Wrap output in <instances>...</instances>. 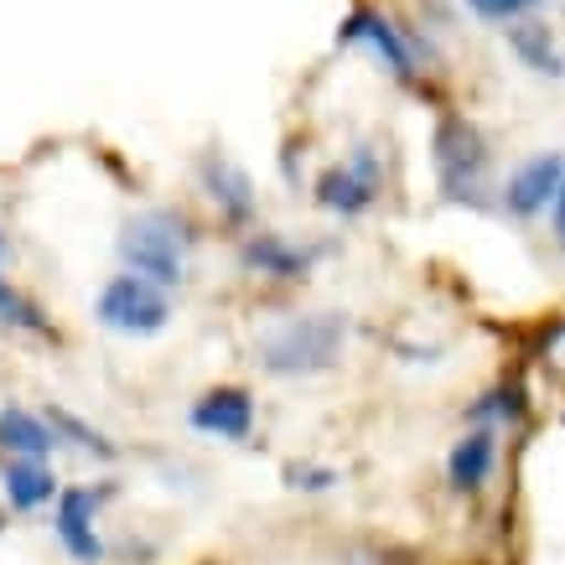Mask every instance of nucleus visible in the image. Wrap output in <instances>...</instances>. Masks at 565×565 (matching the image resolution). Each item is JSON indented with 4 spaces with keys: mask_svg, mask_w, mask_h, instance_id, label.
Listing matches in <instances>:
<instances>
[{
    "mask_svg": "<svg viewBox=\"0 0 565 565\" xmlns=\"http://www.w3.org/2000/svg\"><path fill=\"white\" fill-rule=\"evenodd\" d=\"M343 348H348L343 311H301V317H286L270 332H259L255 359L275 379H311L327 374L332 363L343 359Z\"/></svg>",
    "mask_w": 565,
    "mask_h": 565,
    "instance_id": "f257e3e1",
    "label": "nucleus"
},
{
    "mask_svg": "<svg viewBox=\"0 0 565 565\" xmlns=\"http://www.w3.org/2000/svg\"><path fill=\"white\" fill-rule=\"evenodd\" d=\"M430 161H436V188L457 207H488L493 203V151L472 120L441 115L430 136Z\"/></svg>",
    "mask_w": 565,
    "mask_h": 565,
    "instance_id": "f03ea898",
    "label": "nucleus"
},
{
    "mask_svg": "<svg viewBox=\"0 0 565 565\" xmlns=\"http://www.w3.org/2000/svg\"><path fill=\"white\" fill-rule=\"evenodd\" d=\"M192 259V228L188 218H177L172 207H146L120 228V265L146 275L156 286H182Z\"/></svg>",
    "mask_w": 565,
    "mask_h": 565,
    "instance_id": "7ed1b4c3",
    "label": "nucleus"
},
{
    "mask_svg": "<svg viewBox=\"0 0 565 565\" xmlns=\"http://www.w3.org/2000/svg\"><path fill=\"white\" fill-rule=\"evenodd\" d=\"M94 317H99V327L120 332V338H156V332H167V322H172V296H167V286H156L146 275L120 270L104 280L99 301H94Z\"/></svg>",
    "mask_w": 565,
    "mask_h": 565,
    "instance_id": "20e7f679",
    "label": "nucleus"
},
{
    "mask_svg": "<svg viewBox=\"0 0 565 565\" xmlns=\"http://www.w3.org/2000/svg\"><path fill=\"white\" fill-rule=\"evenodd\" d=\"M379 192H384V161H379V151L369 140H359L348 151V161H338V167H327L317 177V203L332 218H363L379 203Z\"/></svg>",
    "mask_w": 565,
    "mask_h": 565,
    "instance_id": "39448f33",
    "label": "nucleus"
},
{
    "mask_svg": "<svg viewBox=\"0 0 565 565\" xmlns=\"http://www.w3.org/2000/svg\"><path fill=\"white\" fill-rule=\"evenodd\" d=\"M338 42L343 47H369L384 63V68L399 78V84H415V73H420V57H415V42L399 26H394L384 11H374V6H359L353 17L338 26Z\"/></svg>",
    "mask_w": 565,
    "mask_h": 565,
    "instance_id": "423d86ee",
    "label": "nucleus"
},
{
    "mask_svg": "<svg viewBox=\"0 0 565 565\" xmlns=\"http://www.w3.org/2000/svg\"><path fill=\"white\" fill-rule=\"evenodd\" d=\"M109 488H68L57 493V519H52V534L57 545L68 550L73 565H99L104 561V540H99V503Z\"/></svg>",
    "mask_w": 565,
    "mask_h": 565,
    "instance_id": "0eeeda50",
    "label": "nucleus"
},
{
    "mask_svg": "<svg viewBox=\"0 0 565 565\" xmlns=\"http://www.w3.org/2000/svg\"><path fill=\"white\" fill-rule=\"evenodd\" d=\"M188 426L198 436H218V441H244L249 430H255V394L249 390H234V384H223V390H207L198 405L188 411Z\"/></svg>",
    "mask_w": 565,
    "mask_h": 565,
    "instance_id": "6e6552de",
    "label": "nucleus"
},
{
    "mask_svg": "<svg viewBox=\"0 0 565 565\" xmlns=\"http://www.w3.org/2000/svg\"><path fill=\"white\" fill-rule=\"evenodd\" d=\"M561 177H565V156H555V151L530 156V161L503 182V207H509L514 218H540V213L555 203Z\"/></svg>",
    "mask_w": 565,
    "mask_h": 565,
    "instance_id": "1a4fd4ad",
    "label": "nucleus"
},
{
    "mask_svg": "<svg viewBox=\"0 0 565 565\" xmlns=\"http://www.w3.org/2000/svg\"><path fill=\"white\" fill-rule=\"evenodd\" d=\"M198 182H203L207 203L218 207L223 223H234V228H244V223L255 218V182L228 161V156H203V167H198Z\"/></svg>",
    "mask_w": 565,
    "mask_h": 565,
    "instance_id": "9d476101",
    "label": "nucleus"
},
{
    "mask_svg": "<svg viewBox=\"0 0 565 565\" xmlns=\"http://www.w3.org/2000/svg\"><path fill=\"white\" fill-rule=\"evenodd\" d=\"M317 259H322L317 249L280 239V234H249L239 244V265L249 275H265V280H307Z\"/></svg>",
    "mask_w": 565,
    "mask_h": 565,
    "instance_id": "9b49d317",
    "label": "nucleus"
},
{
    "mask_svg": "<svg viewBox=\"0 0 565 565\" xmlns=\"http://www.w3.org/2000/svg\"><path fill=\"white\" fill-rule=\"evenodd\" d=\"M493 467H498V430L472 426L462 441L451 446V457H446V482L457 493H478V488H488Z\"/></svg>",
    "mask_w": 565,
    "mask_h": 565,
    "instance_id": "f8f14e48",
    "label": "nucleus"
},
{
    "mask_svg": "<svg viewBox=\"0 0 565 565\" xmlns=\"http://www.w3.org/2000/svg\"><path fill=\"white\" fill-rule=\"evenodd\" d=\"M0 488H6V503L17 514H36V509L57 503V478H52V467L42 457H11L6 472H0Z\"/></svg>",
    "mask_w": 565,
    "mask_h": 565,
    "instance_id": "ddd939ff",
    "label": "nucleus"
},
{
    "mask_svg": "<svg viewBox=\"0 0 565 565\" xmlns=\"http://www.w3.org/2000/svg\"><path fill=\"white\" fill-rule=\"evenodd\" d=\"M57 446H63V436H57V426H52L47 415H32V411H21V405L0 411V451L6 457H42L47 462Z\"/></svg>",
    "mask_w": 565,
    "mask_h": 565,
    "instance_id": "4468645a",
    "label": "nucleus"
},
{
    "mask_svg": "<svg viewBox=\"0 0 565 565\" xmlns=\"http://www.w3.org/2000/svg\"><path fill=\"white\" fill-rule=\"evenodd\" d=\"M509 47H514V57L530 73H545V78H561L565 73V57H561V47H555V36H550L545 21L519 17L514 26H509Z\"/></svg>",
    "mask_w": 565,
    "mask_h": 565,
    "instance_id": "2eb2a0df",
    "label": "nucleus"
},
{
    "mask_svg": "<svg viewBox=\"0 0 565 565\" xmlns=\"http://www.w3.org/2000/svg\"><path fill=\"white\" fill-rule=\"evenodd\" d=\"M0 322L17 327V332H47V338H52L47 311L36 307L32 296H21L17 286H6V275H0Z\"/></svg>",
    "mask_w": 565,
    "mask_h": 565,
    "instance_id": "dca6fc26",
    "label": "nucleus"
},
{
    "mask_svg": "<svg viewBox=\"0 0 565 565\" xmlns=\"http://www.w3.org/2000/svg\"><path fill=\"white\" fill-rule=\"evenodd\" d=\"M47 420H52V426H57V436H63V441L84 446V451H94V457H104V462L115 457V441H104L99 430H94V426H84L78 415H68V411H57V405H52V411H47Z\"/></svg>",
    "mask_w": 565,
    "mask_h": 565,
    "instance_id": "f3484780",
    "label": "nucleus"
},
{
    "mask_svg": "<svg viewBox=\"0 0 565 565\" xmlns=\"http://www.w3.org/2000/svg\"><path fill=\"white\" fill-rule=\"evenodd\" d=\"M540 0H467V11L482 21H498V26H514L519 17H530Z\"/></svg>",
    "mask_w": 565,
    "mask_h": 565,
    "instance_id": "a211bd4d",
    "label": "nucleus"
},
{
    "mask_svg": "<svg viewBox=\"0 0 565 565\" xmlns=\"http://www.w3.org/2000/svg\"><path fill=\"white\" fill-rule=\"evenodd\" d=\"M338 472H322V467H291V488H332Z\"/></svg>",
    "mask_w": 565,
    "mask_h": 565,
    "instance_id": "6ab92c4d",
    "label": "nucleus"
},
{
    "mask_svg": "<svg viewBox=\"0 0 565 565\" xmlns=\"http://www.w3.org/2000/svg\"><path fill=\"white\" fill-rule=\"evenodd\" d=\"M550 234L565 249V177H561V188H555V203H550Z\"/></svg>",
    "mask_w": 565,
    "mask_h": 565,
    "instance_id": "aec40b11",
    "label": "nucleus"
},
{
    "mask_svg": "<svg viewBox=\"0 0 565 565\" xmlns=\"http://www.w3.org/2000/svg\"><path fill=\"white\" fill-rule=\"evenodd\" d=\"M0 265H6V234H0Z\"/></svg>",
    "mask_w": 565,
    "mask_h": 565,
    "instance_id": "412c9836",
    "label": "nucleus"
}]
</instances>
